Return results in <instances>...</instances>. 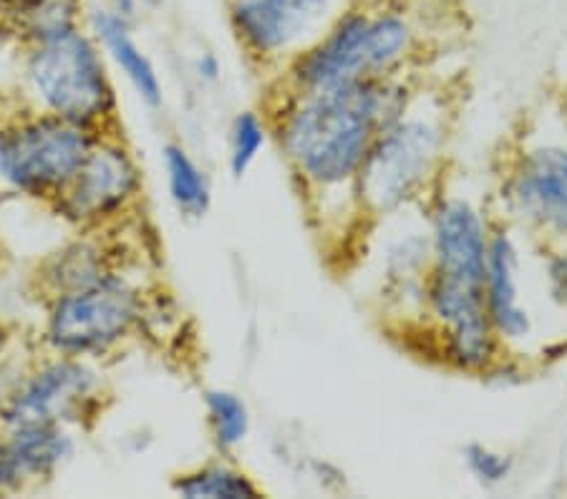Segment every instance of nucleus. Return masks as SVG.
Here are the masks:
<instances>
[{
	"instance_id": "f257e3e1",
	"label": "nucleus",
	"mask_w": 567,
	"mask_h": 499,
	"mask_svg": "<svg viewBox=\"0 0 567 499\" xmlns=\"http://www.w3.org/2000/svg\"><path fill=\"white\" fill-rule=\"evenodd\" d=\"M406 91L386 79L303 94L278 126L290 165L313 187L355 181L377 136L404 119Z\"/></svg>"
},
{
	"instance_id": "f03ea898",
	"label": "nucleus",
	"mask_w": 567,
	"mask_h": 499,
	"mask_svg": "<svg viewBox=\"0 0 567 499\" xmlns=\"http://www.w3.org/2000/svg\"><path fill=\"white\" fill-rule=\"evenodd\" d=\"M29 79L45 112L86 129L114 114L116 96L94 41L76 29L35 43Z\"/></svg>"
},
{
	"instance_id": "7ed1b4c3",
	"label": "nucleus",
	"mask_w": 567,
	"mask_h": 499,
	"mask_svg": "<svg viewBox=\"0 0 567 499\" xmlns=\"http://www.w3.org/2000/svg\"><path fill=\"white\" fill-rule=\"evenodd\" d=\"M86 126L39 114L0 129V179L31 197H56L91 149Z\"/></svg>"
},
{
	"instance_id": "20e7f679",
	"label": "nucleus",
	"mask_w": 567,
	"mask_h": 499,
	"mask_svg": "<svg viewBox=\"0 0 567 499\" xmlns=\"http://www.w3.org/2000/svg\"><path fill=\"white\" fill-rule=\"evenodd\" d=\"M140 318L136 290L106 272L96 283L56 295L45 321V343L66 358L96 356L130 335Z\"/></svg>"
},
{
	"instance_id": "39448f33",
	"label": "nucleus",
	"mask_w": 567,
	"mask_h": 499,
	"mask_svg": "<svg viewBox=\"0 0 567 499\" xmlns=\"http://www.w3.org/2000/svg\"><path fill=\"white\" fill-rule=\"evenodd\" d=\"M439 149V126L426 119H399L373 139L355 177V195L373 212L396 210L424 185Z\"/></svg>"
},
{
	"instance_id": "423d86ee",
	"label": "nucleus",
	"mask_w": 567,
	"mask_h": 499,
	"mask_svg": "<svg viewBox=\"0 0 567 499\" xmlns=\"http://www.w3.org/2000/svg\"><path fill=\"white\" fill-rule=\"evenodd\" d=\"M140 185L142 177L132 154L122 144L96 139L53 202L66 220L96 225L122 212L140 193Z\"/></svg>"
},
{
	"instance_id": "0eeeda50",
	"label": "nucleus",
	"mask_w": 567,
	"mask_h": 499,
	"mask_svg": "<svg viewBox=\"0 0 567 499\" xmlns=\"http://www.w3.org/2000/svg\"><path fill=\"white\" fill-rule=\"evenodd\" d=\"M96 386L94 371L84 366L81 358L61 356L33 371L31 376L18 378L11 396L0 408V424L11 432L21 426L79 419V414L94 398Z\"/></svg>"
},
{
	"instance_id": "6e6552de",
	"label": "nucleus",
	"mask_w": 567,
	"mask_h": 499,
	"mask_svg": "<svg viewBox=\"0 0 567 499\" xmlns=\"http://www.w3.org/2000/svg\"><path fill=\"white\" fill-rule=\"evenodd\" d=\"M426 301L444 329L446 358L462 371L492 368L499 339L484 305V288L432 272Z\"/></svg>"
},
{
	"instance_id": "1a4fd4ad",
	"label": "nucleus",
	"mask_w": 567,
	"mask_h": 499,
	"mask_svg": "<svg viewBox=\"0 0 567 499\" xmlns=\"http://www.w3.org/2000/svg\"><path fill=\"white\" fill-rule=\"evenodd\" d=\"M371 13L349 11L338 15L323 39H318L292 63V81L303 94L338 89L369 76Z\"/></svg>"
},
{
	"instance_id": "9d476101",
	"label": "nucleus",
	"mask_w": 567,
	"mask_h": 499,
	"mask_svg": "<svg viewBox=\"0 0 567 499\" xmlns=\"http://www.w3.org/2000/svg\"><path fill=\"white\" fill-rule=\"evenodd\" d=\"M507 199L523 220L567 238V149L537 147L512 171Z\"/></svg>"
},
{
	"instance_id": "9b49d317",
	"label": "nucleus",
	"mask_w": 567,
	"mask_h": 499,
	"mask_svg": "<svg viewBox=\"0 0 567 499\" xmlns=\"http://www.w3.org/2000/svg\"><path fill=\"white\" fill-rule=\"evenodd\" d=\"M331 13V0H237L233 23L255 56H278L316 33Z\"/></svg>"
},
{
	"instance_id": "f8f14e48",
	"label": "nucleus",
	"mask_w": 567,
	"mask_h": 499,
	"mask_svg": "<svg viewBox=\"0 0 567 499\" xmlns=\"http://www.w3.org/2000/svg\"><path fill=\"white\" fill-rule=\"evenodd\" d=\"M434 272L484 288L487 225L466 199H442L434 210Z\"/></svg>"
},
{
	"instance_id": "ddd939ff",
	"label": "nucleus",
	"mask_w": 567,
	"mask_h": 499,
	"mask_svg": "<svg viewBox=\"0 0 567 499\" xmlns=\"http://www.w3.org/2000/svg\"><path fill=\"white\" fill-rule=\"evenodd\" d=\"M484 305L497 339L525 341L533 331V321L519 298V252L507 232H495L487 245Z\"/></svg>"
},
{
	"instance_id": "4468645a",
	"label": "nucleus",
	"mask_w": 567,
	"mask_h": 499,
	"mask_svg": "<svg viewBox=\"0 0 567 499\" xmlns=\"http://www.w3.org/2000/svg\"><path fill=\"white\" fill-rule=\"evenodd\" d=\"M94 31L102 39L104 49L114 63L122 69V74L130 79V84L136 89L146 104L159 106L162 104V84L157 71H154L152 61L144 56L140 45L134 43L130 35V25L126 18L112 11H99L94 13Z\"/></svg>"
},
{
	"instance_id": "2eb2a0df",
	"label": "nucleus",
	"mask_w": 567,
	"mask_h": 499,
	"mask_svg": "<svg viewBox=\"0 0 567 499\" xmlns=\"http://www.w3.org/2000/svg\"><path fill=\"white\" fill-rule=\"evenodd\" d=\"M164 167H167L169 195L177 210L187 217H203L209 210V199H213L205 171L195 165V159L179 144L164 147Z\"/></svg>"
},
{
	"instance_id": "dca6fc26",
	"label": "nucleus",
	"mask_w": 567,
	"mask_h": 499,
	"mask_svg": "<svg viewBox=\"0 0 567 499\" xmlns=\"http://www.w3.org/2000/svg\"><path fill=\"white\" fill-rule=\"evenodd\" d=\"M175 492L187 499H255L260 489L245 471L227 465H207L175 482Z\"/></svg>"
},
{
	"instance_id": "f3484780",
	"label": "nucleus",
	"mask_w": 567,
	"mask_h": 499,
	"mask_svg": "<svg viewBox=\"0 0 567 499\" xmlns=\"http://www.w3.org/2000/svg\"><path fill=\"white\" fill-rule=\"evenodd\" d=\"M104 258L96 248H91L86 242H76L56 252L45 266L43 278L49 280V285L56 290V295L71 293V290L86 288L96 280L106 276Z\"/></svg>"
},
{
	"instance_id": "a211bd4d",
	"label": "nucleus",
	"mask_w": 567,
	"mask_h": 499,
	"mask_svg": "<svg viewBox=\"0 0 567 499\" xmlns=\"http://www.w3.org/2000/svg\"><path fill=\"white\" fill-rule=\"evenodd\" d=\"M205 404L219 449H235L237 444L248 439L250 412L240 396L225 392V388H213V392H207Z\"/></svg>"
},
{
	"instance_id": "6ab92c4d",
	"label": "nucleus",
	"mask_w": 567,
	"mask_h": 499,
	"mask_svg": "<svg viewBox=\"0 0 567 499\" xmlns=\"http://www.w3.org/2000/svg\"><path fill=\"white\" fill-rule=\"evenodd\" d=\"M265 136H268V129H265L258 114L243 112L235 116L230 129V169L235 177H243L258 159L260 149L265 147Z\"/></svg>"
},
{
	"instance_id": "aec40b11",
	"label": "nucleus",
	"mask_w": 567,
	"mask_h": 499,
	"mask_svg": "<svg viewBox=\"0 0 567 499\" xmlns=\"http://www.w3.org/2000/svg\"><path fill=\"white\" fill-rule=\"evenodd\" d=\"M464 461L470 471L484 487H497L502 482H507V477L512 475V457L509 454L495 451L484 444H466L464 447Z\"/></svg>"
},
{
	"instance_id": "412c9836",
	"label": "nucleus",
	"mask_w": 567,
	"mask_h": 499,
	"mask_svg": "<svg viewBox=\"0 0 567 499\" xmlns=\"http://www.w3.org/2000/svg\"><path fill=\"white\" fill-rule=\"evenodd\" d=\"M550 288H553V295L557 298V301L567 303V252H563V256L553 258L550 262Z\"/></svg>"
},
{
	"instance_id": "4be33fe9",
	"label": "nucleus",
	"mask_w": 567,
	"mask_h": 499,
	"mask_svg": "<svg viewBox=\"0 0 567 499\" xmlns=\"http://www.w3.org/2000/svg\"><path fill=\"white\" fill-rule=\"evenodd\" d=\"M197 71H199V76H203V79L215 81L217 74H219V61L213 56V53H205V56L197 61Z\"/></svg>"
},
{
	"instance_id": "5701e85b",
	"label": "nucleus",
	"mask_w": 567,
	"mask_h": 499,
	"mask_svg": "<svg viewBox=\"0 0 567 499\" xmlns=\"http://www.w3.org/2000/svg\"><path fill=\"white\" fill-rule=\"evenodd\" d=\"M16 384H18V378H11L6 374V368H0V408H3V404L8 402V396H11Z\"/></svg>"
},
{
	"instance_id": "b1692460",
	"label": "nucleus",
	"mask_w": 567,
	"mask_h": 499,
	"mask_svg": "<svg viewBox=\"0 0 567 499\" xmlns=\"http://www.w3.org/2000/svg\"><path fill=\"white\" fill-rule=\"evenodd\" d=\"M6 346H8V333H6V329H3V325H0V356H3V351H6Z\"/></svg>"
},
{
	"instance_id": "393cba45",
	"label": "nucleus",
	"mask_w": 567,
	"mask_h": 499,
	"mask_svg": "<svg viewBox=\"0 0 567 499\" xmlns=\"http://www.w3.org/2000/svg\"><path fill=\"white\" fill-rule=\"evenodd\" d=\"M144 6H150V8H157V6H162V0H142Z\"/></svg>"
}]
</instances>
